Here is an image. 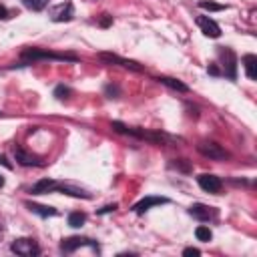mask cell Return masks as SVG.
I'll use <instances>...</instances> for the list:
<instances>
[{
    "label": "cell",
    "mask_w": 257,
    "mask_h": 257,
    "mask_svg": "<svg viewBox=\"0 0 257 257\" xmlns=\"http://www.w3.org/2000/svg\"><path fill=\"white\" fill-rule=\"evenodd\" d=\"M10 249H12L16 255H22V257H32V255H38V253H40L36 241H34V239H26V237L16 239V241L10 245Z\"/></svg>",
    "instance_id": "cell-1"
},
{
    "label": "cell",
    "mask_w": 257,
    "mask_h": 257,
    "mask_svg": "<svg viewBox=\"0 0 257 257\" xmlns=\"http://www.w3.org/2000/svg\"><path fill=\"white\" fill-rule=\"evenodd\" d=\"M98 58L104 60V62H108V64H118V66H124V68H131V70H135V72H141V70H143V66H141L139 62L120 58L118 54H112V52H100Z\"/></svg>",
    "instance_id": "cell-2"
},
{
    "label": "cell",
    "mask_w": 257,
    "mask_h": 257,
    "mask_svg": "<svg viewBox=\"0 0 257 257\" xmlns=\"http://www.w3.org/2000/svg\"><path fill=\"white\" fill-rule=\"evenodd\" d=\"M197 151H199L203 157H209V159H217V161L227 159V153L221 149V145L211 143V141H203V143H199V145H197Z\"/></svg>",
    "instance_id": "cell-3"
},
{
    "label": "cell",
    "mask_w": 257,
    "mask_h": 257,
    "mask_svg": "<svg viewBox=\"0 0 257 257\" xmlns=\"http://www.w3.org/2000/svg\"><path fill=\"white\" fill-rule=\"evenodd\" d=\"M197 24H199V28H201V32H203L205 36H209V38H219V36H221L219 24H217L215 20H211L209 16H199V18H197Z\"/></svg>",
    "instance_id": "cell-4"
},
{
    "label": "cell",
    "mask_w": 257,
    "mask_h": 257,
    "mask_svg": "<svg viewBox=\"0 0 257 257\" xmlns=\"http://www.w3.org/2000/svg\"><path fill=\"white\" fill-rule=\"evenodd\" d=\"M24 58H52V60H76V56L72 54H56V52H46V50H24L22 52Z\"/></svg>",
    "instance_id": "cell-5"
},
{
    "label": "cell",
    "mask_w": 257,
    "mask_h": 257,
    "mask_svg": "<svg viewBox=\"0 0 257 257\" xmlns=\"http://www.w3.org/2000/svg\"><path fill=\"white\" fill-rule=\"evenodd\" d=\"M52 20L54 22H66L74 16V10H72V4L70 2H64V4H58L56 8H52Z\"/></svg>",
    "instance_id": "cell-6"
},
{
    "label": "cell",
    "mask_w": 257,
    "mask_h": 257,
    "mask_svg": "<svg viewBox=\"0 0 257 257\" xmlns=\"http://www.w3.org/2000/svg\"><path fill=\"white\" fill-rule=\"evenodd\" d=\"M199 187L207 193H219L221 191V179L215 175H201L199 177Z\"/></svg>",
    "instance_id": "cell-7"
},
{
    "label": "cell",
    "mask_w": 257,
    "mask_h": 257,
    "mask_svg": "<svg viewBox=\"0 0 257 257\" xmlns=\"http://www.w3.org/2000/svg\"><path fill=\"white\" fill-rule=\"evenodd\" d=\"M165 203H167L165 197H147V199L139 201V203L133 207V211H135V213H145V211L151 209L153 205H165Z\"/></svg>",
    "instance_id": "cell-8"
},
{
    "label": "cell",
    "mask_w": 257,
    "mask_h": 257,
    "mask_svg": "<svg viewBox=\"0 0 257 257\" xmlns=\"http://www.w3.org/2000/svg\"><path fill=\"white\" fill-rule=\"evenodd\" d=\"M60 183L52 181V179H40L34 187H32V193L34 195H40V193H50V191H58Z\"/></svg>",
    "instance_id": "cell-9"
},
{
    "label": "cell",
    "mask_w": 257,
    "mask_h": 257,
    "mask_svg": "<svg viewBox=\"0 0 257 257\" xmlns=\"http://www.w3.org/2000/svg\"><path fill=\"white\" fill-rule=\"evenodd\" d=\"M82 245H94V243L90 239H82V237H68V239L62 241L60 249L66 251V253H70V251H74L76 247H82Z\"/></svg>",
    "instance_id": "cell-10"
},
{
    "label": "cell",
    "mask_w": 257,
    "mask_h": 257,
    "mask_svg": "<svg viewBox=\"0 0 257 257\" xmlns=\"http://www.w3.org/2000/svg\"><path fill=\"white\" fill-rule=\"evenodd\" d=\"M243 66H245V74L255 80L257 78V56L255 54H245L243 56Z\"/></svg>",
    "instance_id": "cell-11"
},
{
    "label": "cell",
    "mask_w": 257,
    "mask_h": 257,
    "mask_svg": "<svg viewBox=\"0 0 257 257\" xmlns=\"http://www.w3.org/2000/svg\"><path fill=\"white\" fill-rule=\"evenodd\" d=\"M221 54H223V56H227V62L223 64V66H225L227 76H229V78H235V66H237V64H235V62H237V60H235V54H233L229 48H223V50H221Z\"/></svg>",
    "instance_id": "cell-12"
},
{
    "label": "cell",
    "mask_w": 257,
    "mask_h": 257,
    "mask_svg": "<svg viewBox=\"0 0 257 257\" xmlns=\"http://www.w3.org/2000/svg\"><path fill=\"white\" fill-rule=\"evenodd\" d=\"M157 80H159V82H163V84H167V86H171L173 90H179V92H187V90H189V86H187V84H183V82H181V80H177V78L159 76Z\"/></svg>",
    "instance_id": "cell-13"
},
{
    "label": "cell",
    "mask_w": 257,
    "mask_h": 257,
    "mask_svg": "<svg viewBox=\"0 0 257 257\" xmlns=\"http://www.w3.org/2000/svg\"><path fill=\"white\" fill-rule=\"evenodd\" d=\"M189 213H191L193 217H197V219H201V221H205V219H209V217H211V209H209L207 205H201V203H197V205H193V207L189 209Z\"/></svg>",
    "instance_id": "cell-14"
},
{
    "label": "cell",
    "mask_w": 257,
    "mask_h": 257,
    "mask_svg": "<svg viewBox=\"0 0 257 257\" xmlns=\"http://www.w3.org/2000/svg\"><path fill=\"white\" fill-rule=\"evenodd\" d=\"M14 157H16V161L20 163V165H26V167H30V165H38V159L36 157H32V155H28L26 151H22V149H18L16 153H14Z\"/></svg>",
    "instance_id": "cell-15"
},
{
    "label": "cell",
    "mask_w": 257,
    "mask_h": 257,
    "mask_svg": "<svg viewBox=\"0 0 257 257\" xmlns=\"http://www.w3.org/2000/svg\"><path fill=\"white\" fill-rule=\"evenodd\" d=\"M30 207V211H34V213H38V215H42V217H52V215H56V209H52V207H44V205H36V203H30L28 205Z\"/></svg>",
    "instance_id": "cell-16"
},
{
    "label": "cell",
    "mask_w": 257,
    "mask_h": 257,
    "mask_svg": "<svg viewBox=\"0 0 257 257\" xmlns=\"http://www.w3.org/2000/svg\"><path fill=\"white\" fill-rule=\"evenodd\" d=\"M46 4H48V0H24V6L30 8V10H34V12L46 8Z\"/></svg>",
    "instance_id": "cell-17"
},
{
    "label": "cell",
    "mask_w": 257,
    "mask_h": 257,
    "mask_svg": "<svg viewBox=\"0 0 257 257\" xmlns=\"http://www.w3.org/2000/svg\"><path fill=\"white\" fill-rule=\"evenodd\" d=\"M84 221H86L84 213H70V215H68V225H70V227H80Z\"/></svg>",
    "instance_id": "cell-18"
},
{
    "label": "cell",
    "mask_w": 257,
    "mask_h": 257,
    "mask_svg": "<svg viewBox=\"0 0 257 257\" xmlns=\"http://www.w3.org/2000/svg\"><path fill=\"white\" fill-rule=\"evenodd\" d=\"M195 235H197V239H199V241H211V237H213L211 229H209V227H203V225L195 229Z\"/></svg>",
    "instance_id": "cell-19"
},
{
    "label": "cell",
    "mask_w": 257,
    "mask_h": 257,
    "mask_svg": "<svg viewBox=\"0 0 257 257\" xmlns=\"http://www.w3.org/2000/svg\"><path fill=\"white\" fill-rule=\"evenodd\" d=\"M199 6H201V8H205V10H223V8H225L223 4H215V2H207V0H201V2H199Z\"/></svg>",
    "instance_id": "cell-20"
},
{
    "label": "cell",
    "mask_w": 257,
    "mask_h": 257,
    "mask_svg": "<svg viewBox=\"0 0 257 257\" xmlns=\"http://www.w3.org/2000/svg\"><path fill=\"white\" fill-rule=\"evenodd\" d=\"M54 94H56L58 98H66V94H68V88H66V86H56Z\"/></svg>",
    "instance_id": "cell-21"
},
{
    "label": "cell",
    "mask_w": 257,
    "mask_h": 257,
    "mask_svg": "<svg viewBox=\"0 0 257 257\" xmlns=\"http://www.w3.org/2000/svg\"><path fill=\"white\" fill-rule=\"evenodd\" d=\"M199 253H201V251H199V249H195V247H187V249L183 251V255H185V257H191V255H199Z\"/></svg>",
    "instance_id": "cell-22"
},
{
    "label": "cell",
    "mask_w": 257,
    "mask_h": 257,
    "mask_svg": "<svg viewBox=\"0 0 257 257\" xmlns=\"http://www.w3.org/2000/svg\"><path fill=\"white\" fill-rule=\"evenodd\" d=\"M114 209H116V205H106V207L100 209V213H108V211H114Z\"/></svg>",
    "instance_id": "cell-23"
},
{
    "label": "cell",
    "mask_w": 257,
    "mask_h": 257,
    "mask_svg": "<svg viewBox=\"0 0 257 257\" xmlns=\"http://www.w3.org/2000/svg\"><path fill=\"white\" fill-rule=\"evenodd\" d=\"M8 16V10L2 6V4H0V18H6Z\"/></svg>",
    "instance_id": "cell-24"
},
{
    "label": "cell",
    "mask_w": 257,
    "mask_h": 257,
    "mask_svg": "<svg viewBox=\"0 0 257 257\" xmlns=\"http://www.w3.org/2000/svg\"><path fill=\"white\" fill-rule=\"evenodd\" d=\"M0 163H2V165H4V167H8V169H10V167H12V165H10V163H8V161H6V157H2V155H0Z\"/></svg>",
    "instance_id": "cell-25"
},
{
    "label": "cell",
    "mask_w": 257,
    "mask_h": 257,
    "mask_svg": "<svg viewBox=\"0 0 257 257\" xmlns=\"http://www.w3.org/2000/svg\"><path fill=\"white\" fill-rule=\"evenodd\" d=\"M2 185H4V177H2V175H0V187H2Z\"/></svg>",
    "instance_id": "cell-26"
}]
</instances>
